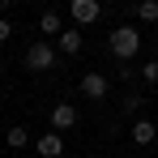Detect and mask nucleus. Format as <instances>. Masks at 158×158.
<instances>
[{"label": "nucleus", "instance_id": "obj_1", "mask_svg": "<svg viewBox=\"0 0 158 158\" xmlns=\"http://www.w3.org/2000/svg\"><path fill=\"white\" fill-rule=\"evenodd\" d=\"M107 47H111V56H115L120 64H128L132 56H137V47H141L137 26H115V30H111V39H107Z\"/></svg>", "mask_w": 158, "mask_h": 158}, {"label": "nucleus", "instance_id": "obj_5", "mask_svg": "<svg viewBox=\"0 0 158 158\" xmlns=\"http://www.w3.org/2000/svg\"><path fill=\"white\" fill-rule=\"evenodd\" d=\"M107 90H111V81H107L103 73H85V77H81V94H85V98H94V103H103Z\"/></svg>", "mask_w": 158, "mask_h": 158}, {"label": "nucleus", "instance_id": "obj_6", "mask_svg": "<svg viewBox=\"0 0 158 158\" xmlns=\"http://www.w3.org/2000/svg\"><path fill=\"white\" fill-rule=\"evenodd\" d=\"M34 154L39 158H60L64 154V137H60V132H43V137L34 141Z\"/></svg>", "mask_w": 158, "mask_h": 158}, {"label": "nucleus", "instance_id": "obj_9", "mask_svg": "<svg viewBox=\"0 0 158 158\" xmlns=\"http://www.w3.org/2000/svg\"><path fill=\"white\" fill-rule=\"evenodd\" d=\"M56 47H60L64 56H77V52H81V30H73V26H69L60 39H56Z\"/></svg>", "mask_w": 158, "mask_h": 158}, {"label": "nucleus", "instance_id": "obj_4", "mask_svg": "<svg viewBox=\"0 0 158 158\" xmlns=\"http://www.w3.org/2000/svg\"><path fill=\"white\" fill-rule=\"evenodd\" d=\"M98 13H103V4H98V0H73V4H69V17H73L77 26H94V22H98Z\"/></svg>", "mask_w": 158, "mask_h": 158}, {"label": "nucleus", "instance_id": "obj_10", "mask_svg": "<svg viewBox=\"0 0 158 158\" xmlns=\"http://www.w3.org/2000/svg\"><path fill=\"white\" fill-rule=\"evenodd\" d=\"M132 13H137L141 22H150V26H154V22H158V0H137V4H132Z\"/></svg>", "mask_w": 158, "mask_h": 158}, {"label": "nucleus", "instance_id": "obj_14", "mask_svg": "<svg viewBox=\"0 0 158 158\" xmlns=\"http://www.w3.org/2000/svg\"><path fill=\"white\" fill-rule=\"evenodd\" d=\"M9 4H13V0H0V13H4V9H9Z\"/></svg>", "mask_w": 158, "mask_h": 158}, {"label": "nucleus", "instance_id": "obj_2", "mask_svg": "<svg viewBox=\"0 0 158 158\" xmlns=\"http://www.w3.org/2000/svg\"><path fill=\"white\" fill-rule=\"evenodd\" d=\"M26 69H30V73H52V69H56V47H52V39L26 47Z\"/></svg>", "mask_w": 158, "mask_h": 158}, {"label": "nucleus", "instance_id": "obj_8", "mask_svg": "<svg viewBox=\"0 0 158 158\" xmlns=\"http://www.w3.org/2000/svg\"><path fill=\"white\" fill-rule=\"evenodd\" d=\"M39 30H43L47 39H60V34H64V22H60V13H52V9H47V13H39Z\"/></svg>", "mask_w": 158, "mask_h": 158}, {"label": "nucleus", "instance_id": "obj_3", "mask_svg": "<svg viewBox=\"0 0 158 158\" xmlns=\"http://www.w3.org/2000/svg\"><path fill=\"white\" fill-rule=\"evenodd\" d=\"M47 120H52V132H69V128H77L81 115H77V107H73V103H56Z\"/></svg>", "mask_w": 158, "mask_h": 158}, {"label": "nucleus", "instance_id": "obj_11", "mask_svg": "<svg viewBox=\"0 0 158 158\" xmlns=\"http://www.w3.org/2000/svg\"><path fill=\"white\" fill-rule=\"evenodd\" d=\"M4 141H9V145H13V150H26V145H30V132L22 128V124H13V128L4 132Z\"/></svg>", "mask_w": 158, "mask_h": 158}, {"label": "nucleus", "instance_id": "obj_13", "mask_svg": "<svg viewBox=\"0 0 158 158\" xmlns=\"http://www.w3.org/2000/svg\"><path fill=\"white\" fill-rule=\"evenodd\" d=\"M9 39H13V22H9V17H0V43H9Z\"/></svg>", "mask_w": 158, "mask_h": 158}, {"label": "nucleus", "instance_id": "obj_7", "mask_svg": "<svg viewBox=\"0 0 158 158\" xmlns=\"http://www.w3.org/2000/svg\"><path fill=\"white\" fill-rule=\"evenodd\" d=\"M132 141H137V145H154V141H158L154 120H137V124H132Z\"/></svg>", "mask_w": 158, "mask_h": 158}, {"label": "nucleus", "instance_id": "obj_12", "mask_svg": "<svg viewBox=\"0 0 158 158\" xmlns=\"http://www.w3.org/2000/svg\"><path fill=\"white\" fill-rule=\"evenodd\" d=\"M141 81L158 85V60H145V64H141Z\"/></svg>", "mask_w": 158, "mask_h": 158}]
</instances>
